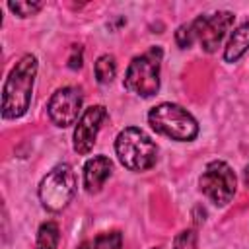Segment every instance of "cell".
Returning <instances> with one entry per match:
<instances>
[{
  "label": "cell",
  "mask_w": 249,
  "mask_h": 249,
  "mask_svg": "<svg viewBox=\"0 0 249 249\" xmlns=\"http://www.w3.org/2000/svg\"><path fill=\"white\" fill-rule=\"evenodd\" d=\"M37 76V58L35 54H23L16 66L10 70L4 89H2V117L4 119H18L25 115L31 103L33 82Z\"/></svg>",
  "instance_id": "obj_1"
},
{
  "label": "cell",
  "mask_w": 249,
  "mask_h": 249,
  "mask_svg": "<svg viewBox=\"0 0 249 249\" xmlns=\"http://www.w3.org/2000/svg\"><path fill=\"white\" fill-rule=\"evenodd\" d=\"M115 152L119 161L130 171H146L156 165L158 146L138 126H126L117 134Z\"/></svg>",
  "instance_id": "obj_2"
},
{
  "label": "cell",
  "mask_w": 249,
  "mask_h": 249,
  "mask_svg": "<svg viewBox=\"0 0 249 249\" xmlns=\"http://www.w3.org/2000/svg\"><path fill=\"white\" fill-rule=\"evenodd\" d=\"M148 123L156 132H160L171 140H177V142L195 140L198 134L196 119L187 109H183L181 105L171 103V101L152 107L148 113Z\"/></svg>",
  "instance_id": "obj_3"
},
{
  "label": "cell",
  "mask_w": 249,
  "mask_h": 249,
  "mask_svg": "<svg viewBox=\"0 0 249 249\" xmlns=\"http://www.w3.org/2000/svg\"><path fill=\"white\" fill-rule=\"evenodd\" d=\"M161 49L152 47L146 53L134 56L126 68L123 86L142 97H152L160 89V66H161Z\"/></svg>",
  "instance_id": "obj_4"
},
{
  "label": "cell",
  "mask_w": 249,
  "mask_h": 249,
  "mask_svg": "<svg viewBox=\"0 0 249 249\" xmlns=\"http://www.w3.org/2000/svg\"><path fill=\"white\" fill-rule=\"evenodd\" d=\"M76 195V175L68 163L54 165L39 183V200L49 212H60Z\"/></svg>",
  "instance_id": "obj_5"
},
{
  "label": "cell",
  "mask_w": 249,
  "mask_h": 249,
  "mask_svg": "<svg viewBox=\"0 0 249 249\" xmlns=\"http://www.w3.org/2000/svg\"><path fill=\"white\" fill-rule=\"evenodd\" d=\"M198 185H200L202 195L210 202H214L216 206H226L235 195L237 179H235L233 169L226 161L214 160L204 167L198 179Z\"/></svg>",
  "instance_id": "obj_6"
},
{
  "label": "cell",
  "mask_w": 249,
  "mask_h": 249,
  "mask_svg": "<svg viewBox=\"0 0 249 249\" xmlns=\"http://www.w3.org/2000/svg\"><path fill=\"white\" fill-rule=\"evenodd\" d=\"M82 103H84V95H82V89L80 88H74V86L58 88L51 95V99L47 103L49 119L56 126H60V128L70 126V124L78 123V119L82 117L80 115Z\"/></svg>",
  "instance_id": "obj_7"
},
{
  "label": "cell",
  "mask_w": 249,
  "mask_h": 249,
  "mask_svg": "<svg viewBox=\"0 0 249 249\" xmlns=\"http://www.w3.org/2000/svg\"><path fill=\"white\" fill-rule=\"evenodd\" d=\"M233 19H235V16L226 10L214 12L210 16H198L196 19H193V25L196 31V41L200 43L202 51L214 53L220 47L222 39L226 37L228 29L233 25Z\"/></svg>",
  "instance_id": "obj_8"
},
{
  "label": "cell",
  "mask_w": 249,
  "mask_h": 249,
  "mask_svg": "<svg viewBox=\"0 0 249 249\" xmlns=\"http://www.w3.org/2000/svg\"><path fill=\"white\" fill-rule=\"evenodd\" d=\"M105 119H107V109L103 105H91L82 113V117L76 123V128H74V136H72V144L78 154L86 156L91 152L97 132H99L101 124L105 123Z\"/></svg>",
  "instance_id": "obj_9"
},
{
  "label": "cell",
  "mask_w": 249,
  "mask_h": 249,
  "mask_svg": "<svg viewBox=\"0 0 249 249\" xmlns=\"http://www.w3.org/2000/svg\"><path fill=\"white\" fill-rule=\"evenodd\" d=\"M113 163L107 156H93L84 165V187L88 193H97L109 179Z\"/></svg>",
  "instance_id": "obj_10"
},
{
  "label": "cell",
  "mask_w": 249,
  "mask_h": 249,
  "mask_svg": "<svg viewBox=\"0 0 249 249\" xmlns=\"http://www.w3.org/2000/svg\"><path fill=\"white\" fill-rule=\"evenodd\" d=\"M247 49H249V19L231 31V35L226 43V49H224V60L235 62L247 53Z\"/></svg>",
  "instance_id": "obj_11"
},
{
  "label": "cell",
  "mask_w": 249,
  "mask_h": 249,
  "mask_svg": "<svg viewBox=\"0 0 249 249\" xmlns=\"http://www.w3.org/2000/svg\"><path fill=\"white\" fill-rule=\"evenodd\" d=\"M60 241V230L56 222H43L37 231L35 249H56Z\"/></svg>",
  "instance_id": "obj_12"
},
{
  "label": "cell",
  "mask_w": 249,
  "mask_h": 249,
  "mask_svg": "<svg viewBox=\"0 0 249 249\" xmlns=\"http://www.w3.org/2000/svg\"><path fill=\"white\" fill-rule=\"evenodd\" d=\"M93 72H95V78H97L99 84H111L113 78H115V74H117L115 56H113V54H101V56L95 60Z\"/></svg>",
  "instance_id": "obj_13"
},
{
  "label": "cell",
  "mask_w": 249,
  "mask_h": 249,
  "mask_svg": "<svg viewBox=\"0 0 249 249\" xmlns=\"http://www.w3.org/2000/svg\"><path fill=\"white\" fill-rule=\"evenodd\" d=\"M123 235L121 231H107L93 239V249H121Z\"/></svg>",
  "instance_id": "obj_14"
},
{
  "label": "cell",
  "mask_w": 249,
  "mask_h": 249,
  "mask_svg": "<svg viewBox=\"0 0 249 249\" xmlns=\"http://www.w3.org/2000/svg\"><path fill=\"white\" fill-rule=\"evenodd\" d=\"M175 41H177V45H179L181 49H189V47L196 41V31H195L193 21L179 25V29L175 31Z\"/></svg>",
  "instance_id": "obj_15"
},
{
  "label": "cell",
  "mask_w": 249,
  "mask_h": 249,
  "mask_svg": "<svg viewBox=\"0 0 249 249\" xmlns=\"http://www.w3.org/2000/svg\"><path fill=\"white\" fill-rule=\"evenodd\" d=\"M8 8L19 18H29L43 8V2H8Z\"/></svg>",
  "instance_id": "obj_16"
},
{
  "label": "cell",
  "mask_w": 249,
  "mask_h": 249,
  "mask_svg": "<svg viewBox=\"0 0 249 249\" xmlns=\"http://www.w3.org/2000/svg\"><path fill=\"white\" fill-rule=\"evenodd\" d=\"M173 249H196V231L195 230H183L175 235Z\"/></svg>",
  "instance_id": "obj_17"
},
{
  "label": "cell",
  "mask_w": 249,
  "mask_h": 249,
  "mask_svg": "<svg viewBox=\"0 0 249 249\" xmlns=\"http://www.w3.org/2000/svg\"><path fill=\"white\" fill-rule=\"evenodd\" d=\"M68 66L74 68V70L82 68V47L80 45H74L72 47V56L68 58Z\"/></svg>",
  "instance_id": "obj_18"
},
{
  "label": "cell",
  "mask_w": 249,
  "mask_h": 249,
  "mask_svg": "<svg viewBox=\"0 0 249 249\" xmlns=\"http://www.w3.org/2000/svg\"><path fill=\"white\" fill-rule=\"evenodd\" d=\"M243 179H245V185L249 187V165L245 167V171H243Z\"/></svg>",
  "instance_id": "obj_19"
},
{
  "label": "cell",
  "mask_w": 249,
  "mask_h": 249,
  "mask_svg": "<svg viewBox=\"0 0 249 249\" xmlns=\"http://www.w3.org/2000/svg\"><path fill=\"white\" fill-rule=\"evenodd\" d=\"M78 249H93V245H89L88 241H84V243H82V245H80Z\"/></svg>",
  "instance_id": "obj_20"
},
{
  "label": "cell",
  "mask_w": 249,
  "mask_h": 249,
  "mask_svg": "<svg viewBox=\"0 0 249 249\" xmlns=\"http://www.w3.org/2000/svg\"><path fill=\"white\" fill-rule=\"evenodd\" d=\"M154 249H158V247H154Z\"/></svg>",
  "instance_id": "obj_21"
}]
</instances>
